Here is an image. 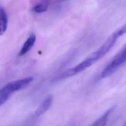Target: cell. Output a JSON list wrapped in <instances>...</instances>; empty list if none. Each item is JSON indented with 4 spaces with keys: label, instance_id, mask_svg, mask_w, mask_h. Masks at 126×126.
Here are the masks:
<instances>
[{
    "label": "cell",
    "instance_id": "cell-1",
    "mask_svg": "<svg viewBox=\"0 0 126 126\" xmlns=\"http://www.w3.org/2000/svg\"><path fill=\"white\" fill-rule=\"evenodd\" d=\"M125 62H126V46H124L103 69L100 75L101 77L105 78L111 75Z\"/></svg>",
    "mask_w": 126,
    "mask_h": 126
},
{
    "label": "cell",
    "instance_id": "cell-2",
    "mask_svg": "<svg viewBox=\"0 0 126 126\" xmlns=\"http://www.w3.org/2000/svg\"><path fill=\"white\" fill-rule=\"evenodd\" d=\"M119 37L114 32L97 50L91 53L86 59L90 61L93 63L97 61L111 50L116 43Z\"/></svg>",
    "mask_w": 126,
    "mask_h": 126
},
{
    "label": "cell",
    "instance_id": "cell-3",
    "mask_svg": "<svg viewBox=\"0 0 126 126\" xmlns=\"http://www.w3.org/2000/svg\"><path fill=\"white\" fill-rule=\"evenodd\" d=\"M93 63L88 59H86L85 60L83 61L82 62L76 65L75 66L69 68L61 74L59 75L55 78L56 80H59L61 79H63L72 76H74L86 69V68L89 67Z\"/></svg>",
    "mask_w": 126,
    "mask_h": 126
},
{
    "label": "cell",
    "instance_id": "cell-4",
    "mask_svg": "<svg viewBox=\"0 0 126 126\" xmlns=\"http://www.w3.org/2000/svg\"><path fill=\"white\" fill-rule=\"evenodd\" d=\"M32 80L33 78L32 77H28L19 79L8 83L4 86L2 89L6 93L11 95V94L16 91L26 88L32 82Z\"/></svg>",
    "mask_w": 126,
    "mask_h": 126
},
{
    "label": "cell",
    "instance_id": "cell-5",
    "mask_svg": "<svg viewBox=\"0 0 126 126\" xmlns=\"http://www.w3.org/2000/svg\"><path fill=\"white\" fill-rule=\"evenodd\" d=\"M36 41V36L34 33H31L24 43L20 51L18 53L19 56H22L27 54L33 47Z\"/></svg>",
    "mask_w": 126,
    "mask_h": 126
},
{
    "label": "cell",
    "instance_id": "cell-6",
    "mask_svg": "<svg viewBox=\"0 0 126 126\" xmlns=\"http://www.w3.org/2000/svg\"><path fill=\"white\" fill-rule=\"evenodd\" d=\"M53 101V97L51 95H48L41 103L35 111V115L40 116L43 114L50 107Z\"/></svg>",
    "mask_w": 126,
    "mask_h": 126
},
{
    "label": "cell",
    "instance_id": "cell-7",
    "mask_svg": "<svg viewBox=\"0 0 126 126\" xmlns=\"http://www.w3.org/2000/svg\"><path fill=\"white\" fill-rule=\"evenodd\" d=\"M115 108V106H112L108 109L99 118L89 126H105L109 115L114 111Z\"/></svg>",
    "mask_w": 126,
    "mask_h": 126
},
{
    "label": "cell",
    "instance_id": "cell-8",
    "mask_svg": "<svg viewBox=\"0 0 126 126\" xmlns=\"http://www.w3.org/2000/svg\"><path fill=\"white\" fill-rule=\"evenodd\" d=\"M8 19L7 14L3 7L0 6V35L3 34L7 27Z\"/></svg>",
    "mask_w": 126,
    "mask_h": 126
},
{
    "label": "cell",
    "instance_id": "cell-9",
    "mask_svg": "<svg viewBox=\"0 0 126 126\" xmlns=\"http://www.w3.org/2000/svg\"><path fill=\"white\" fill-rule=\"evenodd\" d=\"M48 2L44 1L42 3H38L34 6L32 8V11L35 13H40L45 12L48 8Z\"/></svg>",
    "mask_w": 126,
    "mask_h": 126
},
{
    "label": "cell",
    "instance_id": "cell-10",
    "mask_svg": "<svg viewBox=\"0 0 126 126\" xmlns=\"http://www.w3.org/2000/svg\"><path fill=\"white\" fill-rule=\"evenodd\" d=\"M10 95V94L4 91L2 88L0 89V106L8 99Z\"/></svg>",
    "mask_w": 126,
    "mask_h": 126
},
{
    "label": "cell",
    "instance_id": "cell-11",
    "mask_svg": "<svg viewBox=\"0 0 126 126\" xmlns=\"http://www.w3.org/2000/svg\"><path fill=\"white\" fill-rule=\"evenodd\" d=\"M119 37L126 33V23L115 32Z\"/></svg>",
    "mask_w": 126,
    "mask_h": 126
},
{
    "label": "cell",
    "instance_id": "cell-12",
    "mask_svg": "<svg viewBox=\"0 0 126 126\" xmlns=\"http://www.w3.org/2000/svg\"><path fill=\"white\" fill-rule=\"evenodd\" d=\"M125 46H126V44H125Z\"/></svg>",
    "mask_w": 126,
    "mask_h": 126
},
{
    "label": "cell",
    "instance_id": "cell-13",
    "mask_svg": "<svg viewBox=\"0 0 126 126\" xmlns=\"http://www.w3.org/2000/svg\"><path fill=\"white\" fill-rule=\"evenodd\" d=\"M125 126H126V125H125Z\"/></svg>",
    "mask_w": 126,
    "mask_h": 126
}]
</instances>
